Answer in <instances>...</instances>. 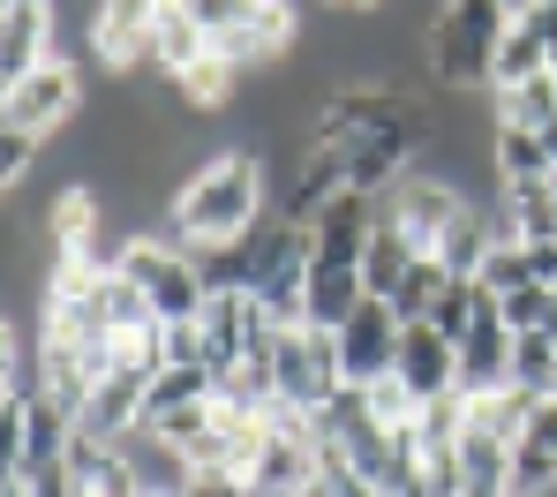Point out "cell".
Segmentation results:
<instances>
[{
    "instance_id": "cell-7",
    "label": "cell",
    "mask_w": 557,
    "mask_h": 497,
    "mask_svg": "<svg viewBox=\"0 0 557 497\" xmlns=\"http://www.w3.org/2000/svg\"><path fill=\"white\" fill-rule=\"evenodd\" d=\"M61 53V0H0V91Z\"/></svg>"
},
{
    "instance_id": "cell-3",
    "label": "cell",
    "mask_w": 557,
    "mask_h": 497,
    "mask_svg": "<svg viewBox=\"0 0 557 497\" xmlns=\"http://www.w3.org/2000/svg\"><path fill=\"white\" fill-rule=\"evenodd\" d=\"M144 295H151V309H159V324H196L203 316V301H211V287H203V272H196V249H182V241H166V234H136L121 257H113Z\"/></svg>"
},
{
    "instance_id": "cell-20",
    "label": "cell",
    "mask_w": 557,
    "mask_h": 497,
    "mask_svg": "<svg viewBox=\"0 0 557 497\" xmlns=\"http://www.w3.org/2000/svg\"><path fill=\"white\" fill-rule=\"evenodd\" d=\"M445 287H453V272H445L437 257H422V264L407 272V287L392 295V309H399V324H430V316H437V301H445Z\"/></svg>"
},
{
    "instance_id": "cell-10",
    "label": "cell",
    "mask_w": 557,
    "mask_h": 497,
    "mask_svg": "<svg viewBox=\"0 0 557 497\" xmlns=\"http://www.w3.org/2000/svg\"><path fill=\"white\" fill-rule=\"evenodd\" d=\"M144 399H151V377L144 370H106L84 399V414H76V430L98 437V445H121V437H136L144 430Z\"/></svg>"
},
{
    "instance_id": "cell-23",
    "label": "cell",
    "mask_w": 557,
    "mask_h": 497,
    "mask_svg": "<svg viewBox=\"0 0 557 497\" xmlns=\"http://www.w3.org/2000/svg\"><path fill=\"white\" fill-rule=\"evenodd\" d=\"M38 136H23V128H0V189H8V203L23 197V182H30V166H38Z\"/></svg>"
},
{
    "instance_id": "cell-22",
    "label": "cell",
    "mask_w": 557,
    "mask_h": 497,
    "mask_svg": "<svg viewBox=\"0 0 557 497\" xmlns=\"http://www.w3.org/2000/svg\"><path fill=\"white\" fill-rule=\"evenodd\" d=\"M497 316H505L512 332H550V339H557V287L535 279V287H520V295L497 301Z\"/></svg>"
},
{
    "instance_id": "cell-28",
    "label": "cell",
    "mask_w": 557,
    "mask_h": 497,
    "mask_svg": "<svg viewBox=\"0 0 557 497\" xmlns=\"http://www.w3.org/2000/svg\"><path fill=\"white\" fill-rule=\"evenodd\" d=\"M505 8H512V15H528V8H535V0H505Z\"/></svg>"
},
{
    "instance_id": "cell-6",
    "label": "cell",
    "mask_w": 557,
    "mask_h": 497,
    "mask_svg": "<svg viewBox=\"0 0 557 497\" xmlns=\"http://www.w3.org/2000/svg\"><path fill=\"white\" fill-rule=\"evenodd\" d=\"M460 211H467V189L453 182V174H437V166H414V174L384 197V219H392V226H399L422 257L445 241V226H453Z\"/></svg>"
},
{
    "instance_id": "cell-27",
    "label": "cell",
    "mask_w": 557,
    "mask_h": 497,
    "mask_svg": "<svg viewBox=\"0 0 557 497\" xmlns=\"http://www.w3.org/2000/svg\"><path fill=\"white\" fill-rule=\"evenodd\" d=\"M528 249H535V279L557 287V241H528Z\"/></svg>"
},
{
    "instance_id": "cell-11",
    "label": "cell",
    "mask_w": 557,
    "mask_h": 497,
    "mask_svg": "<svg viewBox=\"0 0 557 497\" xmlns=\"http://www.w3.org/2000/svg\"><path fill=\"white\" fill-rule=\"evenodd\" d=\"M392 377L430 407V399L460 393V347H453L437 324H407V332H399V370H392Z\"/></svg>"
},
{
    "instance_id": "cell-14",
    "label": "cell",
    "mask_w": 557,
    "mask_h": 497,
    "mask_svg": "<svg viewBox=\"0 0 557 497\" xmlns=\"http://www.w3.org/2000/svg\"><path fill=\"white\" fill-rule=\"evenodd\" d=\"M422 264V249L392 226V219H376V234H370V257H362V295H376V301H392L399 287H407V272Z\"/></svg>"
},
{
    "instance_id": "cell-13",
    "label": "cell",
    "mask_w": 557,
    "mask_h": 497,
    "mask_svg": "<svg viewBox=\"0 0 557 497\" xmlns=\"http://www.w3.org/2000/svg\"><path fill=\"white\" fill-rule=\"evenodd\" d=\"M203 53H211V30L196 23V8H188V0H166L159 30H151V69H159V76H188Z\"/></svg>"
},
{
    "instance_id": "cell-25",
    "label": "cell",
    "mask_w": 557,
    "mask_h": 497,
    "mask_svg": "<svg viewBox=\"0 0 557 497\" xmlns=\"http://www.w3.org/2000/svg\"><path fill=\"white\" fill-rule=\"evenodd\" d=\"M188 8H196V23H203V30L219 38V30H234V23H242V15H249L257 0H188Z\"/></svg>"
},
{
    "instance_id": "cell-15",
    "label": "cell",
    "mask_w": 557,
    "mask_h": 497,
    "mask_svg": "<svg viewBox=\"0 0 557 497\" xmlns=\"http://www.w3.org/2000/svg\"><path fill=\"white\" fill-rule=\"evenodd\" d=\"M543 69H550L543 30H535L528 15H512V30L497 38V61H490V91H512V84H528V76H543Z\"/></svg>"
},
{
    "instance_id": "cell-16",
    "label": "cell",
    "mask_w": 557,
    "mask_h": 497,
    "mask_svg": "<svg viewBox=\"0 0 557 497\" xmlns=\"http://www.w3.org/2000/svg\"><path fill=\"white\" fill-rule=\"evenodd\" d=\"M505 219L528 234V241H557V182H505Z\"/></svg>"
},
{
    "instance_id": "cell-24",
    "label": "cell",
    "mask_w": 557,
    "mask_h": 497,
    "mask_svg": "<svg viewBox=\"0 0 557 497\" xmlns=\"http://www.w3.org/2000/svg\"><path fill=\"white\" fill-rule=\"evenodd\" d=\"M520 452L557 460V399H535V414H528V430H520Z\"/></svg>"
},
{
    "instance_id": "cell-2",
    "label": "cell",
    "mask_w": 557,
    "mask_h": 497,
    "mask_svg": "<svg viewBox=\"0 0 557 497\" xmlns=\"http://www.w3.org/2000/svg\"><path fill=\"white\" fill-rule=\"evenodd\" d=\"M505 30H512V8H505V0H445L437 23L422 30V69H430V84H437V91H482Z\"/></svg>"
},
{
    "instance_id": "cell-19",
    "label": "cell",
    "mask_w": 557,
    "mask_h": 497,
    "mask_svg": "<svg viewBox=\"0 0 557 497\" xmlns=\"http://www.w3.org/2000/svg\"><path fill=\"white\" fill-rule=\"evenodd\" d=\"M497 121H520V128H550V121H557V69L528 76V84H512V91H497Z\"/></svg>"
},
{
    "instance_id": "cell-12",
    "label": "cell",
    "mask_w": 557,
    "mask_h": 497,
    "mask_svg": "<svg viewBox=\"0 0 557 497\" xmlns=\"http://www.w3.org/2000/svg\"><path fill=\"white\" fill-rule=\"evenodd\" d=\"M512 385V324L505 316H482L460 339V399H490Z\"/></svg>"
},
{
    "instance_id": "cell-18",
    "label": "cell",
    "mask_w": 557,
    "mask_h": 497,
    "mask_svg": "<svg viewBox=\"0 0 557 497\" xmlns=\"http://www.w3.org/2000/svg\"><path fill=\"white\" fill-rule=\"evenodd\" d=\"M460 475H467V490H505V483H512V445L490 437V430H467L460 437Z\"/></svg>"
},
{
    "instance_id": "cell-17",
    "label": "cell",
    "mask_w": 557,
    "mask_h": 497,
    "mask_svg": "<svg viewBox=\"0 0 557 497\" xmlns=\"http://www.w3.org/2000/svg\"><path fill=\"white\" fill-rule=\"evenodd\" d=\"M234 76H242V69H234V61H226V53L211 46V53H203V61L188 69V76H174V91H182V105L211 113V105H234V99H242V84H234Z\"/></svg>"
},
{
    "instance_id": "cell-4",
    "label": "cell",
    "mask_w": 557,
    "mask_h": 497,
    "mask_svg": "<svg viewBox=\"0 0 557 497\" xmlns=\"http://www.w3.org/2000/svg\"><path fill=\"white\" fill-rule=\"evenodd\" d=\"M272 370H278V399L317 414L347 393V362H339V332L332 324H278V347H272Z\"/></svg>"
},
{
    "instance_id": "cell-26",
    "label": "cell",
    "mask_w": 557,
    "mask_h": 497,
    "mask_svg": "<svg viewBox=\"0 0 557 497\" xmlns=\"http://www.w3.org/2000/svg\"><path fill=\"white\" fill-rule=\"evenodd\" d=\"M528 23L543 30V53H550V69H557V0H535V8H528Z\"/></svg>"
},
{
    "instance_id": "cell-21",
    "label": "cell",
    "mask_w": 557,
    "mask_h": 497,
    "mask_svg": "<svg viewBox=\"0 0 557 497\" xmlns=\"http://www.w3.org/2000/svg\"><path fill=\"white\" fill-rule=\"evenodd\" d=\"M550 377H557V339L550 332H512V385L550 393Z\"/></svg>"
},
{
    "instance_id": "cell-1",
    "label": "cell",
    "mask_w": 557,
    "mask_h": 497,
    "mask_svg": "<svg viewBox=\"0 0 557 497\" xmlns=\"http://www.w3.org/2000/svg\"><path fill=\"white\" fill-rule=\"evenodd\" d=\"M264 211H272V166L257 151H219V159H203L182 189H174V203H166V241L219 249V241H242Z\"/></svg>"
},
{
    "instance_id": "cell-30",
    "label": "cell",
    "mask_w": 557,
    "mask_h": 497,
    "mask_svg": "<svg viewBox=\"0 0 557 497\" xmlns=\"http://www.w3.org/2000/svg\"><path fill=\"white\" fill-rule=\"evenodd\" d=\"M550 399H557V377H550Z\"/></svg>"
},
{
    "instance_id": "cell-29",
    "label": "cell",
    "mask_w": 557,
    "mask_h": 497,
    "mask_svg": "<svg viewBox=\"0 0 557 497\" xmlns=\"http://www.w3.org/2000/svg\"><path fill=\"white\" fill-rule=\"evenodd\" d=\"M460 497H505V490H460Z\"/></svg>"
},
{
    "instance_id": "cell-5",
    "label": "cell",
    "mask_w": 557,
    "mask_h": 497,
    "mask_svg": "<svg viewBox=\"0 0 557 497\" xmlns=\"http://www.w3.org/2000/svg\"><path fill=\"white\" fill-rule=\"evenodd\" d=\"M76 113H84V69H76L69 53H53L46 69H30L23 84L0 91V128H23V136H38V144H53Z\"/></svg>"
},
{
    "instance_id": "cell-8",
    "label": "cell",
    "mask_w": 557,
    "mask_h": 497,
    "mask_svg": "<svg viewBox=\"0 0 557 497\" xmlns=\"http://www.w3.org/2000/svg\"><path fill=\"white\" fill-rule=\"evenodd\" d=\"M339 332V362H347V385H376V377H392L399 370V309L392 301L362 295V309L347 316V324H332Z\"/></svg>"
},
{
    "instance_id": "cell-9",
    "label": "cell",
    "mask_w": 557,
    "mask_h": 497,
    "mask_svg": "<svg viewBox=\"0 0 557 497\" xmlns=\"http://www.w3.org/2000/svg\"><path fill=\"white\" fill-rule=\"evenodd\" d=\"M339 197H347V151H339V144H324V136H309V151L278 174L272 211H278V219H294V226H309L324 203H339Z\"/></svg>"
}]
</instances>
